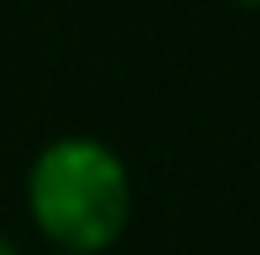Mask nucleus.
Masks as SVG:
<instances>
[{
  "label": "nucleus",
  "mask_w": 260,
  "mask_h": 255,
  "mask_svg": "<svg viewBox=\"0 0 260 255\" xmlns=\"http://www.w3.org/2000/svg\"><path fill=\"white\" fill-rule=\"evenodd\" d=\"M24 198L34 227L58 255H102L130 227V173L111 144L92 135H58L29 164Z\"/></svg>",
  "instance_id": "f257e3e1"
},
{
  "label": "nucleus",
  "mask_w": 260,
  "mask_h": 255,
  "mask_svg": "<svg viewBox=\"0 0 260 255\" xmlns=\"http://www.w3.org/2000/svg\"><path fill=\"white\" fill-rule=\"evenodd\" d=\"M0 255H24V250H19V246H15L10 236H0Z\"/></svg>",
  "instance_id": "f03ea898"
},
{
  "label": "nucleus",
  "mask_w": 260,
  "mask_h": 255,
  "mask_svg": "<svg viewBox=\"0 0 260 255\" xmlns=\"http://www.w3.org/2000/svg\"><path fill=\"white\" fill-rule=\"evenodd\" d=\"M236 5H246V10H260V0H236Z\"/></svg>",
  "instance_id": "7ed1b4c3"
}]
</instances>
